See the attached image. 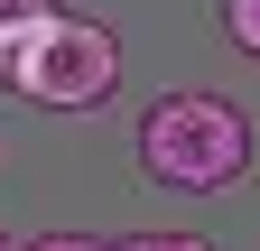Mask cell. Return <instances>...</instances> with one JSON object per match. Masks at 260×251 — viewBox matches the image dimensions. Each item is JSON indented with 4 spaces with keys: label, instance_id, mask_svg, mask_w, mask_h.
I'll use <instances>...</instances> for the list:
<instances>
[{
    "label": "cell",
    "instance_id": "cell-1",
    "mask_svg": "<svg viewBox=\"0 0 260 251\" xmlns=\"http://www.w3.org/2000/svg\"><path fill=\"white\" fill-rule=\"evenodd\" d=\"M0 84L47 112H93L121 93V38L75 10H28L0 28Z\"/></svg>",
    "mask_w": 260,
    "mask_h": 251
},
{
    "label": "cell",
    "instance_id": "cell-2",
    "mask_svg": "<svg viewBox=\"0 0 260 251\" xmlns=\"http://www.w3.org/2000/svg\"><path fill=\"white\" fill-rule=\"evenodd\" d=\"M251 168V121L223 93H158L140 112V177L168 196H214Z\"/></svg>",
    "mask_w": 260,
    "mask_h": 251
},
{
    "label": "cell",
    "instance_id": "cell-3",
    "mask_svg": "<svg viewBox=\"0 0 260 251\" xmlns=\"http://www.w3.org/2000/svg\"><path fill=\"white\" fill-rule=\"evenodd\" d=\"M214 19H223V38H233V47L251 56V66H260V0H223Z\"/></svg>",
    "mask_w": 260,
    "mask_h": 251
},
{
    "label": "cell",
    "instance_id": "cell-4",
    "mask_svg": "<svg viewBox=\"0 0 260 251\" xmlns=\"http://www.w3.org/2000/svg\"><path fill=\"white\" fill-rule=\"evenodd\" d=\"M121 251H214L205 233H140V242H121Z\"/></svg>",
    "mask_w": 260,
    "mask_h": 251
},
{
    "label": "cell",
    "instance_id": "cell-5",
    "mask_svg": "<svg viewBox=\"0 0 260 251\" xmlns=\"http://www.w3.org/2000/svg\"><path fill=\"white\" fill-rule=\"evenodd\" d=\"M28 251H112V242H103V233H38Z\"/></svg>",
    "mask_w": 260,
    "mask_h": 251
},
{
    "label": "cell",
    "instance_id": "cell-6",
    "mask_svg": "<svg viewBox=\"0 0 260 251\" xmlns=\"http://www.w3.org/2000/svg\"><path fill=\"white\" fill-rule=\"evenodd\" d=\"M28 10H38V0H0V28H10V19H28Z\"/></svg>",
    "mask_w": 260,
    "mask_h": 251
},
{
    "label": "cell",
    "instance_id": "cell-7",
    "mask_svg": "<svg viewBox=\"0 0 260 251\" xmlns=\"http://www.w3.org/2000/svg\"><path fill=\"white\" fill-rule=\"evenodd\" d=\"M0 251H10V233H0Z\"/></svg>",
    "mask_w": 260,
    "mask_h": 251
}]
</instances>
